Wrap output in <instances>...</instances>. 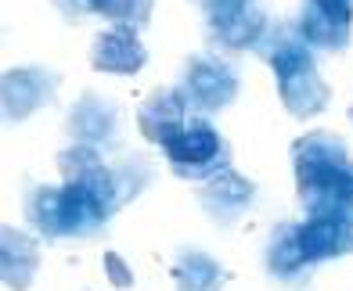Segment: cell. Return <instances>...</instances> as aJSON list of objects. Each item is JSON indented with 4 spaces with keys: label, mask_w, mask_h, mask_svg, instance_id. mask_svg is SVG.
I'll return each mask as SVG.
<instances>
[{
    "label": "cell",
    "mask_w": 353,
    "mask_h": 291,
    "mask_svg": "<svg viewBox=\"0 0 353 291\" xmlns=\"http://www.w3.org/2000/svg\"><path fill=\"white\" fill-rule=\"evenodd\" d=\"M148 65V47L137 25H105L90 43V69L108 76H137Z\"/></svg>",
    "instance_id": "13"
},
{
    "label": "cell",
    "mask_w": 353,
    "mask_h": 291,
    "mask_svg": "<svg viewBox=\"0 0 353 291\" xmlns=\"http://www.w3.org/2000/svg\"><path fill=\"white\" fill-rule=\"evenodd\" d=\"M170 277H173L176 291H223V284L231 281V273L223 270L210 252L184 245L173 255Z\"/></svg>",
    "instance_id": "18"
},
{
    "label": "cell",
    "mask_w": 353,
    "mask_h": 291,
    "mask_svg": "<svg viewBox=\"0 0 353 291\" xmlns=\"http://www.w3.org/2000/svg\"><path fill=\"white\" fill-rule=\"evenodd\" d=\"M346 219H350V230H353V205H350V213H346Z\"/></svg>",
    "instance_id": "20"
},
{
    "label": "cell",
    "mask_w": 353,
    "mask_h": 291,
    "mask_svg": "<svg viewBox=\"0 0 353 291\" xmlns=\"http://www.w3.org/2000/svg\"><path fill=\"white\" fill-rule=\"evenodd\" d=\"M176 90L188 101L191 116H220L238 101L242 90V69L238 61H231V54H188L176 76Z\"/></svg>",
    "instance_id": "6"
},
{
    "label": "cell",
    "mask_w": 353,
    "mask_h": 291,
    "mask_svg": "<svg viewBox=\"0 0 353 291\" xmlns=\"http://www.w3.org/2000/svg\"><path fill=\"white\" fill-rule=\"evenodd\" d=\"M40 270V241L19 226H4L0 234V273L11 291H29Z\"/></svg>",
    "instance_id": "17"
},
{
    "label": "cell",
    "mask_w": 353,
    "mask_h": 291,
    "mask_svg": "<svg viewBox=\"0 0 353 291\" xmlns=\"http://www.w3.org/2000/svg\"><path fill=\"white\" fill-rule=\"evenodd\" d=\"M191 8L202 14L205 43L220 54L256 51L274 22L267 0H191Z\"/></svg>",
    "instance_id": "5"
},
{
    "label": "cell",
    "mask_w": 353,
    "mask_h": 291,
    "mask_svg": "<svg viewBox=\"0 0 353 291\" xmlns=\"http://www.w3.org/2000/svg\"><path fill=\"white\" fill-rule=\"evenodd\" d=\"M299 241L314 266L339 255H353V230L346 216H307L299 223Z\"/></svg>",
    "instance_id": "16"
},
{
    "label": "cell",
    "mask_w": 353,
    "mask_h": 291,
    "mask_svg": "<svg viewBox=\"0 0 353 291\" xmlns=\"http://www.w3.org/2000/svg\"><path fill=\"white\" fill-rule=\"evenodd\" d=\"M58 173L61 180L87 187L105 205V213L116 216L123 205H130L155 180V162L144 151H130V155L123 151L108 162L105 151L87 148V144H72V148L58 151Z\"/></svg>",
    "instance_id": "3"
},
{
    "label": "cell",
    "mask_w": 353,
    "mask_h": 291,
    "mask_svg": "<svg viewBox=\"0 0 353 291\" xmlns=\"http://www.w3.org/2000/svg\"><path fill=\"white\" fill-rule=\"evenodd\" d=\"M296 194L307 216H346L353 205V155L332 129H310L292 144Z\"/></svg>",
    "instance_id": "1"
},
{
    "label": "cell",
    "mask_w": 353,
    "mask_h": 291,
    "mask_svg": "<svg viewBox=\"0 0 353 291\" xmlns=\"http://www.w3.org/2000/svg\"><path fill=\"white\" fill-rule=\"evenodd\" d=\"M263 270H267V277L285 291H303L310 284L317 266L307 259V252H303L299 223L281 219V223L270 226L267 245H263Z\"/></svg>",
    "instance_id": "11"
},
{
    "label": "cell",
    "mask_w": 353,
    "mask_h": 291,
    "mask_svg": "<svg viewBox=\"0 0 353 291\" xmlns=\"http://www.w3.org/2000/svg\"><path fill=\"white\" fill-rule=\"evenodd\" d=\"M191 119V108L181 97L176 87H155L144 101L137 105V129L148 144H170Z\"/></svg>",
    "instance_id": "14"
},
{
    "label": "cell",
    "mask_w": 353,
    "mask_h": 291,
    "mask_svg": "<svg viewBox=\"0 0 353 291\" xmlns=\"http://www.w3.org/2000/svg\"><path fill=\"white\" fill-rule=\"evenodd\" d=\"M296 29L314 51L343 54L353 40V0H299Z\"/></svg>",
    "instance_id": "9"
},
{
    "label": "cell",
    "mask_w": 353,
    "mask_h": 291,
    "mask_svg": "<svg viewBox=\"0 0 353 291\" xmlns=\"http://www.w3.org/2000/svg\"><path fill=\"white\" fill-rule=\"evenodd\" d=\"M58 87H61V72L47 69V65H22V69H8L4 72V119L26 122L47 105L58 101Z\"/></svg>",
    "instance_id": "10"
},
{
    "label": "cell",
    "mask_w": 353,
    "mask_h": 291,
    "mask_svg": "<svg viewBox=\"0 0 353 291\" xmlns=\"http://www.w3.org/2000/svg\"><path fill=\"white\" fill-rule=\"evenodd\" d=\"M163 155L170 162L173 176L191 184H205L223 169H234V151L228 137H220L216 126L205 116H191L181 133L170 144H163Z\"/></svg>",
    "instance_id": "7"
},
{
    "label": "cell",
    "mask_w": 353,
    "mask_h": 291,
    "mask_svg": "<svg viewBox=\"0 0 353 291\" xmlns=\"http://www.w3.org/2000/svg\"><path fill=\"white\" fill-rule=\"evenodd\" d=\"M350 122H353V105H350Z\"/></svg>",
    "instance_id": "21"
},
{
    "label": "cell",
    "mask_w": 353,
    "mask_h": 291,
    "mask_svg": "<svg viewBox=\"0 0 353 291\" xmlns=\"http://www.w3.org/2000/svg\"><path fill=\"white\" fill-rule=\"evenodd\" d=\"M256 194H260V187H256L249 176H242L238 169H223V173L213 176V180L199 184L195 202L202 205V213L210 216L213 226L234 230V226L242 223V216L256 205Z\"/></svg>",
    "instance_id": "12"
},
{
    "label": "cell",
    "mask_w": 353,
    "mask_h": 291,
    "mask_svg": "<svg viewBox=\"0 0 353 291\" xmlns=\"http://www.w3.org/2000/svg\"><path fill=\"white\" fill-rule=\"evenodd\" d=\"M256 54L270 65V72L278 79V97L292 119H310L328 108L332 87L321 79L314 47L303 40V32L296 29V19L270 22Z\"/></svg>",
    "instance_id": "2"
},
{
    "label": "cell",
    "mask_w": 353,
    "mask_h": 291,
    "mask_svg": "<svg viewBox=\"0 0 353 291\" xmlns=\"http://www.w3.org/2000/svg\"><path fill=\"white\" fill-rule=\"evenodd\" d=\"M51 4L69 25H79L87 19H105L108 25H137V29H144L152 22L155 0H51Z\"/></svg>",
    "instance_id": "15"
},
{
    "label": "cell",
    "mask_w": 353,
    "mask_h": 291,
    "mask_svg": "<svg viewBox=\"0 0 353 291\" xmlns=\"http://www.w3.org/2000/svg\"><path fill=\"white\" fill-rule=\"evenodd\" d=\"M123 126H126V116L116 97L83 90L65 116V137L72 144H87V148H98V151L123 155Z\"/></svg>",
    "instance_id": "8"
},
{
    "label": "cell",
    "mask_w": 353,
    "mask_h": 291,
    "mask_svg": "<svg viewBox=\"0 0 353 291\" xmlns=\"http://www.w3.org/2000/svg\"><path fill=\"white\" fill-rule=\"evenodd\" d=\"M26 219L43 241H90L112 219L105 205L87 187L72 180L61 184H29L26 187Z\"/></svg>",
    "instance_id": "4"
},
{
    "label": "cell",
    "mask_w": 353,
    "mask_h": 291,
    "mask_svg": "<svg viewBox=\"0 0 353 291\" xmlns=\"http://www.w3.org/2000/svg\"><path fill=\"white\" fill-rule=\"evenodd\" d=\"M105 277L116 284V288H130V284H134V273L126 270V263H123L116 252H108V255H105Z\"/></svg>",
    "instance_id": "19"
}]
</instances>
